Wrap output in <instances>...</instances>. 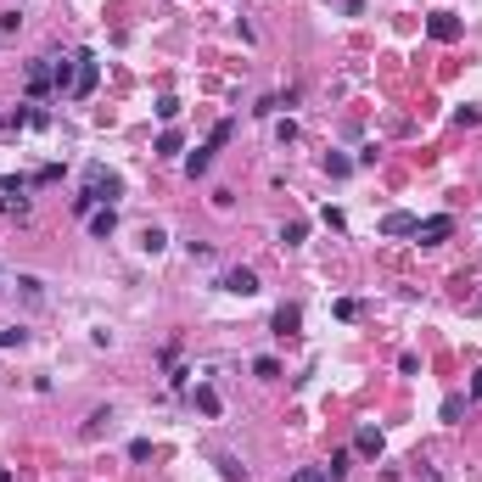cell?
I'll use <instances>...</instances> for the list:
<instances>
[{"mask_svg": "<svg viewBox=\"0 0 482 482\" xmlns=\"http://www.w3.org/2000/svg\"><path fill=\"white\" fill-rule=\"evenodd\" d=\"M112 191H118V180H112L101 163H90V168H84V196H90V202H107Z\"/></svg>", "mask_w": 482, "mask_h": 482, "instance_id": "1", "label": "cell"}, {"mask_svg": "<svg viewBox=\"0 0 482 482\" xmlns=\"http://www.w3.org/2000/svg\"><path fill=\"white\" fill-rule=\"evenodd\" d=\"M449 230H454V219L437 213V219H421V225H415V241H421V247H437V241H449Z\"/></svg>", "mask_w": 482, "mask_h": 482, "instance_id": "2", "label": "cell"}, {"mask_svg": "<svg viewBox=\"0 0 482 482\" xmlns=\"http://www.w3.org/2000/svg\"><path fill=\"white\" fill-rule=\"evenodd\" d=\"M74 62H79V79H74V95H90V90H95V74H101V62H95V51H79Z\"/></svg>", "mask_w": 482, "mask_h": 482, "instance_id": "3", "label": "cell"}, {"mask_svg": "<svg viewBox=\"0 0 482 482\" xmlns=\"http://www.w3.org/2000/svg\"><path fill=\"white\" fill-rule=\"evenodd\" d=\"M426 34L449 45V40H460V17H449V11H432V23H426Z\"/></svg>", "mask_w": 482, "mask_h": 482, "instance_id": "4", "label": "cell"}, {"mask_svg": "<svg viewBox=\"0 0 482 482\" xmlns=\"http://www.w3.org/2000/svg\"><path fill=\"white\" fill-rule=\"evenodd\" d=\"M219 286H225V292H236V298H252V292H258V275H252V269H230Z\"/></svg>", "mask_w": 482, "mask_h": 482, "instance_id": "5", "label": "cell"}, {"mask_svg": "<svg viewBox=\"0 0 482 482\" xmlns=\"http://www.w3.org/2000/svg\"><path fill=\"white\" fill-rule=\"evenodd\" d=\"M353 449H359L365 460H376V454H382V432H376V426H359V437H353Z\"/></svg>", "mask_w": 482, "mask_h": 482, "instance_id": "6", "label": "cell"}, {"mask_svg": "<svg viewBox=\"0 0 482 482\" xmlns=\"http://www.w3.org/2000/svg\"><path fill=\"white\" fill-rule=\"evenodd\" d=\"M415 225L421 219H409V213H387L382 219V236H415Z\"/></svg>", "mask_w": 482, "mask_h": 482, "instance_id": "7", "label": "cell"}, {"mask_svg": "<svg viewBox=\"0 0 482 482\" xmlns=\"http://www.w3.org/2000/svg\"><path fill=\"white\" fill-rule=\"evenodd\" d=\"M298 320H303V315H298L292 303H281V309H275V336H292V331H298Z\"/></svg>", "mask_w": 482, "mask_h": 482, "instance_id": "8", "label": "cell"}, {"mask_svg": "<svg viewBox=\"0 0 482 482\" xmlns=\"http://www.w3.org/2000/svg\"><path fill=\"white\" fill-rule=\"evenodd\" d=\"M90 230H95V236L107 241L112 230H118V213H112V208H101V213H90Z\"/></svg>", "mask_w": 482, "mask_h": 482, "instance_id": "9", "label": "cell"}, {"mask_svg": "<svg viewBox=\"0 0 482 482\" xmlns=\"http://www.w3.org/2000/svg\"><path fill=\"white\" fill-rule=\"evenodd\" d=\"M208 168H213V152H208V146H202V152H191V158H185V174H208Z\"/></svg>", "mask_w": 482, "mask_h": 482, "instance_id": "10", "label": "cell"}, {"mask_svg": "<svg viewBox=\"0 0 482 482\" xmlns=\"http://www.w3.org/2000/svg\"><path fill=\"white\" fill-rule=\"evenodd\" d=\"M141 247H146V252H163V247H168V236H163L158 225H146V230H141Z\"/></svg>", "mask_w": 482, "mask_h": 482, "instance_id": "11", "label": "cell"}, {"mask_svg": "<svg viewBox=\"0 0 482 482\" xmlns=\"http://www.w3.org/2000/svg\"><path fill=\"white\" fill-rule=\"evenodd\" d=\"M348 466H353V454H331V460H325V477H331V482L348 477Z\"/></svg>", "mask_w": 482, "mask_h": 482, "instance_id": "12", "label": "cell"}, {"mask_svg": "<svg viewBox=\"0 0 482 482\" xmlns=\"http://www.w3.org/2000/svg\"><path fill=\"white\" fill-rule=\"evenodd\" d=\"M196 409H202V415H219V393H213V387H196Z\"/></svg>", "mask_w": 482, "mask_h": 482, "instance_id": "13", "label": "cell"}, {"mask_svg": "<svg viewBox=\"0 0 482 482\" xmlns=\"http://www.w3.org/2000/svg\"><path fill=\"white\" fill-rule=\"evenodd\" d=\"M460 415H466V399H460V393H449V399H443V421H449V426H454V421H460Z\"/></svg>", "mask_w": 482, "mask_h": 482, "instance_id": "14", "label": "cell"}, {"mask_svg": "<svg viewBox=\"0 0 482 482\" xmlns=\"http://www.w3.org/2000/svg\"><path fill=\"white\" fill-rule=\"evenodd\" d=\"M158 118H163V124H174V118H180V101H174V95H163V101H158Z\"/></svg>", "mask_w": 482, "mask_h": 482, "instance_id": "15", "label": "cell"}, {"mask_svg": "<svg viewBox=\"0 0 482 482\" xmlns=\"http://www.w3.org/2000/svg\"><path fill=\"white\" fill-rule=\"evenodd\" d=\"M0 348H23V325H6L0 331Z\"/></svg>", "mask_w": 482, "mask_h": 482, "instance_id": "16", "label": "cell"}, {"mask_svg": "<svg viewBox=\"0 0 482 482\" xmlns=\"http://www.w3.org/2000/svg\"><path fill=\"white\" fill-rule=\"evenodd\" d=\"M158 152H180V129H163V135H158Z\"/></svg>", "mask_w": 482, "mask_h": 482, "instance_id": "17", "label": "cell"}, {"mask_svg": "<svg viewBox=\"0 0 482 482\" xmlns=\"http://www.w3.org/2000/svg\"><path fill=\"white\" fill-rule=\"evenodd\" d=\"M303 236H309V225H286V230H281V241H286V247H298Z\"/></svg>", "mask_w": 482, "mask_h": 482, "instance_id": "18", "label": "cell"}, {"mask_svg": "<svg viewBox=\"0 0 482 482\" xmlns=\"http://www.w3.org/2000/svg\"><path fill=\"white\" fill-rule=\"evenodd\" d=\"M292 482H331V477H325V466H309V471H298Z\"/></svg>", "mask_w": 482, "mask_h": 482, "instance_id": "19", "label": "cell"}, {"mask_svg": "<svg viewBox=\"0 0 482 482\" xmlns=\"http://www.w3.org/2000/svg\"><path fill=\"white\" fill-rule=\"evenodd\" d=\"M0 292H6V286H0Z\"/></svg>", "mask_w": 482, "mask_h": 482, "instance_id": "20", "label": "cell"}]
</instances>
